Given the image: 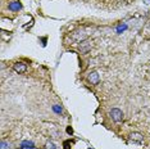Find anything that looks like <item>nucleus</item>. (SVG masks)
<instances>
[{
    "label": "nucleus",
    "mask_w": 150,
    "mask_h": 149,
    "mask_svg": "<svg viewBox=\"0 0 150 149\" xmlns=\"http://www.w3.org/2000/svg\"><path fill=\"white\" fill-rule=\"evenodd\" d=\"M21 147L26 148V149H33L35 148V144H33L32 141H30V140H23L21 143Z\"/></svg>",
    "instance_id": "0eeeda50"
},
{
    "label": "nucleus",
    "mask_w": 150,
    "mask_h": 149,
    "mask_svg": "<svg viewBox=\"0 0 150 149\" xmlns=\"http://www.w3.org/2000/svg\"><path fill=\"white\" fill-rule=\"evenodd\" d=\"M21 8H22V4L19 1H12V3H9V11L18 12Z\"/></svg>",
    "instance_id": "423d86ee"
},
{
    "label": "nucleus",
    "mask_w": 150,
    "mask_h": 149,
    "mask_svg": "<svg viewBox=\"0 0 150 149\" xmlns=\"http://www.w3.org/2000/svg\"><path fill=\"white\" fill-rule=\"evenodd\" d=\"M13 70H14L17 73H25L27 71V66L23 62H17V63H14V66H13Z\"/></svg>",
    "instance_id": "20e7f679"
},
{
    "label": "nucleus",
    "mask_w": 150,
    "mask_h": 149,
    "mask_svg": "<svg viewBox=\"0 0 150 149\" xmlns=\"http://www.w3.org/2000/svg\"><path fill=\"white\" fill-rule=\"evenodd\" d=\"M110 117L114 122H117V123L122 122V121H123V112L119 109V108H113V109L110 111Z\"/></svg>",
    "instance_id": "f03ea898"
},
{
    "label": "nucleus",
    "mask_w": 150,
    "mask_h": 149,
    "mask_svg": "<svg viewBox=\"0 0 150 149\" xmlns=\"http://www.w3.org/2000/svg\"><path fill=\"white\" fill-rule=\"evenodd\" d=\"M54 108V111H55V112H58V113H60V109H59V108H57V107H53Z\"/></svg>",
    "instance_id": "9d476101"
},
{
    "label": "nucleus",
    "mask_w": 150,
    "mask_h": 149,
    "mask_svg": "<svg viewBox=\"0 0 150 149\" xmlns=\"http://www.w3.org/2000/svg\"><path fill=\"white\" fill-rule=\"evenodd\" d=\"M87 80H88V82H90L91 85H96V84H99V81H100V77H99L98 72H95V71H93V72L88 73Z\"/></svg>",
    "instance_id": "7ed1b4c3"
},
{
    "label": "nucleus",
    "mask_w": 150,
    "mask_h": 149,
    "mask_svg": "<svg viewBox=\"0 0 150 149\" xmlns=\"http://www.w3.org/2000/svg\"><path fill=\"white\" fill-rule=\"evenodd\" d=\"M129 140L134 141V143H142V134L140 133H132L129 134Z\"/></svg>",
    "instance_id": "39448f33"
},
{
    "label": "nucleus",
    "mask_w": 150,
    "mask_h": 149,
    "mask_svg": "<svg viewBox=\"0 0 150 149\" xmlns=\"http://www.w3.org/2000/svg\"><path fill=\"white\" fill-rule=\"evenodd\" d=\"M91 48H93V41L91 40H83V41L78 43V49H80L81 54H86L91 50Z\"/></svg>",
    "instance_id": "f257e3e1"
},
{
    "label": "nucleus",
    "mask_w": 150,
    "mask_h": 149,
    "mask_svg": "<svg viewBox=\"0 0 150 149\" xmlns=\"http://www.w3.org/2000/svg\"><path fill=\"white\" fill-rule=\"evenodd\" d=\"M8 147H9L8 143H6L5 140H3V141H1V149H8Z\"/></svg>",
    "instance_id": "1a4fd4ad"
},
{
    "label": "nucleus",
    "mask_w": 150,
    "mask_h": 149,
    "mask_svg": "<svg viewBox=\"0 0 150 149\" xmlns=\"http://www.w3.org/2000/svg\"><path fill=\"white\" fill-rule=\"evenodd\" d=\"M44 149H57L55 148V144L52 143V141H47V143L45 144V147H44Z\"/></svg>",
    "instance_id": "6e6552de"
}]
</instances>
